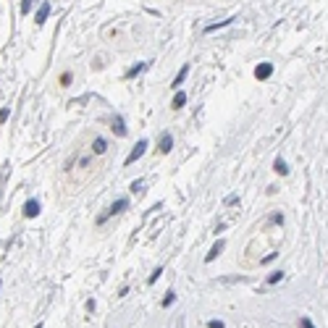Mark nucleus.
Here are the masks:
<instances>
[{
    "mask_svg": "<svg viewBox=\"0 0 328 328\" xmlns=\"http://www.w3.org/2000/svg\"><path fill=\"white\" fill-rule=\"evenodd\" d=\"M145 150H147V139H139V142H137V147H134L132 152H129V155H126L124 166H132V163H137L139 158L145 155Z\"/></svg>",
    "mask_w": 328,
    "mask_h": 328,
    "instance_id": "2",
    "label": "nucleus"
},
{
    "mask_svg": "<svg viewBox=\"0 0 328 328\" xmlns=\"http://www.w3.org/2000/svg\"><path fill=\"white\" fill-rule=\"evenodd\" d=\"M32 6H34V0H21V14H29Z\"/></svg>",
    "mask_w": 328,
    "mask_h": 328,
    "instance_id": "17",
    "label": "nucleus"
},
{
    "mask_svg": "<svg viewBox=\"0 0 328 328\" xmlns=\"http://www.w3.org/2000/svg\"><path fill=\"white\" fill-rule=\"evenodd\" d=\"M8 116H11V111H8V108L0 111V124H6V121H8Z\"/></svg>",
    "mask_w": 328,
    "mask_h": 328,
    "instance_id": "19",
    "label": "nucleus"
},
{
    "mask_svg": "<svg viewBox=\"0 0 328 328\" xmlns=\"http://www.w3.org/2000/svg\"><path fill=\"white\" fill-rule=\"evenodd\" d=\"M271 74H273V63H260L255 68V79H271Z\"/></svg>",
    "mask_w": 328,
    "mask_h": 328,
    "instance_id": "4",
    "label": "nucleus"
},
{
    "mask_svg": "<svg viewBox=\"0 0 328 328\" xmlns=\"http://www.w3.org/2000/svg\"><path fill=\"white\" fill-rule=\"evenodd\" d=\"M145 68H147V63H139V66H134V68H129V71H126V79H134V76H139V74L145 71Z\"/></svg>",
    "mask_w": 328,
    "mask_h": 328,
    "instance_id": "10",
    "label": "nucleus"
},
{
    "mask_svg": "<svg viewBox=\"0 0 328 328\" xmlns=\"http://www.w3.org/2000/svg\"><path fill=\"white\" fill-rule=\"evenodd\" d=\"M207 328H226V325L221 323V320H210V323H207Z\"/></svg>",
    "mask_w": 328,
    "mask_h": 328,
    "instance_id": "20",
    "label": "nucleus"
},
{
    "mask_svg": "<svg viewBox=\"0 0 328 328\" xmlns=\"http://www.w3.org/2000/svg\"><path fill=\"white\" fill-rule=\"evenodd\" d=\"M302 328H315V325H312L310 318H302Z\"/></svg>",
    "mask_w": 328,
    "mask_h": 328,
    "instance_id": "21",
    "label": "nucleus"
},
{
    "mask_svg": "<svg viewBox=\"0 0 328 328\" xmlns=\"http://www.w3.org/2000/svg\"><path fill=\"white\" fill-rule=\"evenodd\" d=\"M186 74H189V66H184V68H181V71H179V76H176V79H173V87H179V84H181V81L186 79Z\"/></svg>",
    "mask_w": 328,
    "mask_h": 328,
    "instance_id": "14",
    "label": "nucleus"
},
{
    "mask_svg": "<svg viewBox=\"0 0 328 328\" xmlns=\"http://www.w3.org/2000/svg\"><path fill=\"white\" fill-rule=\"evenodd\" d=\"M24 215H27V218H37V215H40V202H37V200H29V202L24 205Z\"/></svg>",
    "mask_w": 328,
    "mask_h": 328,
    "instance_id": "5",
    "label": "nucleus"
},
{
    "mask_svg": "<svg viewBox=\"0 0 328 328\" xmlns=\"http://www.w3.org/2000/svg\"><path fill=\"white\" fill-rule=\"evenodd\" d=\"M271 221H273V224H284V215H281V213H276Z\"/></svg>",
    "mask_w": 328,
    "mask_h": 328,
    "instance_id": "22",
    "label": "nucleus"
},
{
    "mask_svg": "<svg viewBox=\"0 0 328 328\" xmlns=\"http://www.w3.org/2000/svg\"><path fill=\"white\" fill-rule=\"evenodd\" d=\"M34 328H42V323H37V325H34Z\"/></svg>",
    "mask_w": 328,
    "mask_h": 328,
    "instance_id": "23",
    "label": "nucleus"
},
{
    "mask_svg": "<svg viewBox=\"0 0 328 328\" xmlns=\"http://www.w3.org/2000/svg\"><path fill=\"white\" fill-rule=\"evenodd\" d=\"M281 278H284V273H281V271H276V273H271V276H268V284L273 286V284H278Z\"/></svg>",
    "mask_w": 328,
    "mask_h": 328,
    "instance_id": "15",
    "label": "nucleus"
},
{
    "mask_svg": "<svg viewBox=\"0 0 328 328\" xmlns=\"http://www.w3.org/2000/svg\"><path fill=\"white\" fill-rule=\"evenodd\" d=\"M113 129H116V134H119V137H126V126H124L121 116H116V119H113Z\"/></svg>",
    "mask_w": 328,
    "mask_h": 328,
    "instance_id": "9",
    "label": "nucleus"
},
{
    "mask_svg": "<svg viewBox=\"0 0 328 328\" xmlns=\"http://www.w3.org/2000/svg\"><path fill=\"white\" fill-rule=\"evenodd\" d=\"M224 247H226V242H224V239H218V242L213 244V247H210V252L205 255V263H213L215 257H218L221 252H224Z\"/></svg>",
    "mask_w": 328,
    "mask_h": 328,
    "instance_id": "3",
    "label": "nucleus"
},
{
    "mask_svg": "<svg viewBox=\"0 0 328 328\" xmlns=\"http://www.w3.org/2000/svg\"><path fill=\"white\" fill-rule=\"evenodd\" d=\"M231 21H237V19H226V21H218V24H210V27H205V32H215V29H224V27H229Z\"/></svg>",
    "mask_w": 328,
    "mask_h": 328,
    "instance_id": "12",
    "label": "nucleus"
},
{
    "mask_svg": "<svg viewBox=\"0 0 328 328\" xmlns=\"http://www.w3.org/2000/svg\"><path fill=\"white\" fill-rule=\"evenodd\" d=\"M273 171H276V173H281V176H286V173H289V166H286V163L278 158V160L273 163Z\"/></svg>",
    "mask_w": 328,
    "mask_h": 328,
    "instance_id": "11",
    "label": "nucleus"
},
{
    "mask_svg": "<svg viewBox=\"0 0 328 328\" xmlns=\"http://www.w3.org/2000/svg\"><path fill=\"white\" fill-rule=\"evenodd\" d=\"M173 302H176V294H173V291H168V294H166V299H163V307H171Z\"/></svg>",
    "mask_w": 328,
    "mask_h": 328,
    "instance_id": "16",
    "label": "nucleus"
},
{
    "mask_svg": "<svg viewBox=\"0 0 328 328\" xmlns=\"http://www.w3.org/2000/svg\"><path fill=\"white\" fill-rule=\"evenodd\" d=\"M184 102H186V92H176V97H173V108H184Z\"/></svg>",
    "mask_w": 328,
    "mask_h": 328,
    "instance_id": "13",
    "label": "nucleus"
},
{
    "mask_svg": "<svg viewBox=\"0 0 328 328\" xmlns=\"http://www.w3.org/2000/svg\"><path fill=\"white\" fill-rule=\"evenodd\" d=\"M50 3H42L40 6V11H37V16H34V21H37V24H45V21H48V16H50Z\"/></svg>",
    "mask_w": 328,
    "mask_h": 328,
    "instance_id": "6",
    "label": "nucleus"
},
{
    "mask_svg": "<svg viewBox=\"0 0 328 328\" xmlns=\"http://www.w3.org/2000/svg\"><path fill=\"white\" fill-rule=\"evenodd\" d=\"M171 150H173V137H171V134H163V139H160V152H163V155H168Z\"/></svg>",
    "mask_w": 328,
    "mask_h": 328,
    "instance_id": "8",
    "label": "nucleus"
},
{
    "mask_svg": "<svg viewBox=\"0 0 328 328\" xmlns=\"http://www.w3.org/2000/svg\"><path fill=\"white\" fill-rule=\"evenodd\" d=\"M0 286H3V284H0Z\"/></svg>",
    "mask_w": 328,
    "mask_h": 328,
    "instance_id": "24",
    "label": "nucleus"
},
{
    "mask_svg": "<svg viewBox=\"0 0 328 328\" xmlns=\"http://www.w3.org/2000/svg\"><path fill=\"white\" fill-rule=\"evenodd\" d=\"M92 152H95V155H105V152H108V142H105L102 137H97L95 142H92Z\"/></svg>",
    "mask_w": 328,
    "mask_h": 328,
    "instance_id": "7",
    "label": "nucleus"
},
{
    "mask_svg": "<svg viewBox=\"0 0 328 328\" xmlns=\"http://www.w3.org/2000/svg\"><path fill=\"white\" fill-rule=\"evenodd\" d=\"M160 273H163V268H155V271H152V276L147 278V284H155V281L160 278Z\"/></svg>",
    "mask_w": 328,
    "mask_h": 328,
    "instance_id": "18",
    "label": "nucleus"
},
{
    "mask_svg": "<svg viewBox=\"0 0 328 328\" xmlns=\"http://www.w3.org/2000/svg\"><path fill=\"white\" fill-rule=\"evenodd\" d=\"M126 207H129V200H126V197H121V200H116V202H113V205L108 207V213L97 218V224H105V221H108L111 215H119L121 210H126Z\"/></svg>",
    "mask_w": 328,
    "mask_h": 328,
    "instance_id": "1",
    "label": "nucleus"
}]
</instances>
